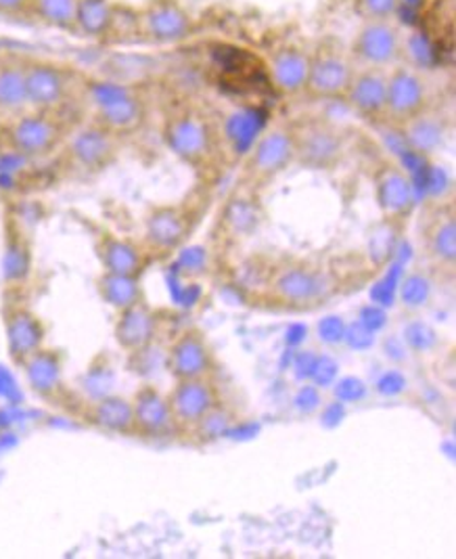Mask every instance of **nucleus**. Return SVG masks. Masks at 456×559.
I'll return each instance as SVG.
<instances>
[{
    "label": "nucleus",
    "instance_id": "nucleus-1",
    "mask_svg": "<svg viewBox=\"0 0 456 559\" xmlns=\"http://www.w3.org/2000/svg\"><path fill=\"white\" fill-rule=\"evenodd\" d=\"M161 139L178 162L203 177H209L225 155L223 128L197 103L172 105L164 116Z\"/></svg>",
    "mask_w": 456,
    "mask_h": 559
},
{
    "label": "nucleus",
    "instance_id": "nucleus-2",
    "mask_svg": "<svg viewBox=\"0 0 456 559\" xmlns=\"http://www.w3.org/2000/svg\"><path fill=\"white\" fill-rule=\"evenodd\" d=\"M80 95L88 109V122L105 128L118 139L139 132L147 120V102L130 84L91 78L80 84Z\"/></svg>",
    "mask_w": 456,
    "mask_h": 559
},
{
    "label": "nucleus",
    "instance_id": "nucleus-3",
    "mask_svg": "<svg viewBox=\"0 0 456 559\" xmlns=\"http://www.w3.org/2000/svg\"><path fill=\"white\" fill-rule=\"evenodd\" d=\"M333 289L335 283L325 269L300 260L273 266L264 283V296L285 310L314 308L325 302Z\"/></svg>",
    "mask_w": 456,
    "mask_h": 559
},
{
    "label": "nucleus",
    "instance_id": "nucleus-4",
    "mask_svg": "<svg viewBox=\"0 0 456 559\" xmlns=\"http://www.w3.org/2000/svg\"><path fill=\"white\" fill-rule=\"evenodd\" d=\"M296 164V139L291 124H273L255 136L243 157L241 187L250 195L266 191L280 175Z\"/></svg>",
    "mask_w": 456,
    "mask_h": 559
},
{
    "label": "nucleus",
    "instance_id": "nucleus-5",
    "mask_svg": "<svg viewBox=\"0 0 456 559\" xmlns=\"http://www.w3.org/2000/svg\"><path fill=\"white\" fill-rule=\"evenodd\" d=\"M70 128L61 114L26 109L4 122L2 145L24 159H45L61 152Z\"/></svg>",
    "mask_w": 456,
    "mask_h": 559
},
{
    "label": "nucleus",
    "instance_id": "nucleus-6",
    "mask_svg": "<svg viewBox=\"0 0 456 559\" xmlns=\"http://www.w3.org/2000/svg\"><path fill=\"white\" fill-rule=\"evenodd\" d=\"M202 207L195 200L153 205L143 221V248L152 258L178 252L200 225Z\"/></svg>",
    "mask_w": 456,
    "mask_h": 559
},
{
    "label": "nucleus",
    "instance_id": "nucleus-7",
    "mask_svg": "<svg viewBox=\"0 0 456 559\" xmlns=\"http://www.w3.org/2000/svg\"><path fill=\"white\" fill-rule=\"evenodd\" d=\"M132 24L139 40L153 47H175L195 32V17L182 0H145Z\"/></svg>",
    "mask_w": 456,
    "mask_h": 559
},
{
    "label": "nucleus",
    "instance_id": "nucleus-8",
    "mask_svg": "<svg viewBox=\"0 0 456 559\" xmlns=\"http://www.w3.org/2000/svg\"><path fill=\"white\" fill-rule=\"evenodd\" d=\"M419 252L433 271L453 277L456 269V205L437 202L430 205L419 223Z\"/></svg>",
    "mask_w": 456,
    "mask_h": 559
},
{
    "label": "nucleus",
    "instance_id": "nucleus-9",
    "mask_svg": "<svg viewBox=\"0 0 456 559\" xmlns=\"http://www.w3.org/2000/svg\"><path fill=\"white\" fill-rule=\"evenodd\" d=\"M431 107L430 84L412 63H398L385 78V124L405 127Z\"/></svg>",
    "mask_w": 456,
    "mask_h": 559
},
{
    "label": "nucleus",
    "instance_id": "nucleus-10",
    "mask_svg": "<svg viewBox=\"0 0 456 559\" xmlns=\"http://www.w3.org/2000/svg\"><path fill=\"white\" fill-rule=\"evenodd\" d=\"M27 107L63 114L76 93V74L51 59H24Z\"/></svg>",
    "mask_w": 456,
    "mask_h": 559
},
{
    "label": "nucleus",
    "instance_id": "nucleus-11",
    "mask_svg": "<svg viewBox=\"0 0 456 559\" xmlns=\"http://www.w3.org/2000/svg\"><path fill=\"white\" fill-rule=\"evenodd\" d=\"M406 38L396 20L389 22H360L350 40L348 52L356 68L389 70L403 63Z\"/></svg>",
    "mask_w": 456,
    "mask_h": 559
},
{
    "label": "nucleus",
    "instance_id": "nucleus-12",
    "mask_svg": "<svg viewBox=\"0 0 456 559\" xmlns=\"http://www.w3.org/2000/svg\"><path fill=\"white\" fill-rule=\"evenodd\" d=\"M355 74L356 63L348 49L323 45L310 55V70L302 97L312 102H341Z\"/></svg>",
    "mask_w": 456,
    "mask_h": 559
},
{
    "label": "nucleus",
    "instance_id": "nucleus-13",
    "mask_svg": "<svg viewBox=\"0 0 456 559\" xmlns=\"http://www.w3.org/2000/svg\"><path fill=\"white\" fill-rule=\"evenodd\" d=\"M120 145L122 139L93 122H86L68 132L61 152L65 164L77 175H99L118 159Z\"/></svg>",
    "mask_w": 456,
    "mask_h": 559
},
{
    "label": "nucleus",
    "instance_id": "nucleus-14",
    "mask_svg": "<svg viewBox=\"0 0 456 559\" xmlns=\"http://www.w3.org/2000/svg\"><path fill=\"white\" fill-rule=\"evenodd\" d=\"M296 139V164L312 170H333L346 153V136L327 120H308L291 127Z\"/></svg>",
    "mask_w": 456,
    "mask_h": 559
},
{
    "label": "nucleus",
    "instance_id": "nucleus-15",
    "mask_svg": "<svg viewBox=\"0 0 456 559\" xmlns=\"http://www.w3.org/2000/svg\"><path fill=\"white\" fill-rule=\"evenodd\" d=\"M373 195L381 218L389 225H405L417 202L410 175L394 159H383L375 166Z\"/></svg>",
    "mask_w": 456,
    "mask_h": 559
},
{
    "label": "nucleus",
    "instance_id": "nucleus-16",
    "mask_svg": "<svg viewBox=\"0 0 456 559\" xmlns=\"http://www.w3.org/2000/svg\"><path fill=\"white\" fill-rule=\"evenodd\" d=\"M177 433H191L216 407L223 405L214 378L178 380L166 394Z\"/></svg>",
    "mask_w": 456,
    "mask_h": 559
},
{
    "label": "nucleus",
    "instance_id": "nucleus-17",
    "mask_svg": "<svg viewBox=\"0 0 456 559\" xmlns=\"http://www.w3.org/2000/svg\"><path fill=\"white\" fill-rule=\"evenodd\" d=\"M166 371L175 382L214 378L216 355L202 330L187 328L170 342L166 350Z\"/></svg>",
    "mask_w": 456,
    "mask_h": 559
},
{
    "label": "nucleus",
    "instance_id": "nucleus-18",
    "mask_svg": "<svg viewBox=\"0 0 456 559\" xmlns=\"http://www.w3.org/2000/svg\"><path fill=\"white\" fill-rule=\"evenodd\" d=\"M385 78L387 70L356 68L341 103L360 120L369 124H385Z\"/></svg>",
    "mask_w": 456,
    "mask_h": 559
},
{
    "label": "nucleus",
    "instance_id": "nucleus-19",
    "mask_svg": "<svg viewBox=\"0 0 456 559\" xmlns=\"http://www.w3.org/2000/svg\"><path fill=\"white\" fill-rule=\"evenodd\" d=\"M310 55L302 45L287 43L273 49L266 57V72L271 84L283 97H302L310 70Z\"/></svg>",
    "mask_w": 456,
    "mask_h": 559
},
{
    "label": "nucleus",
    "instance_id": "nucleus-20",
    "mask_svg": "<svg viewBox=\"0 0 456 559\" xmlns=\"http://www.w3.org/2000/svg\"><path fill=\"white\" fill-rule=\"evenodd\" d=\"M130 403L134 415V436L159 440L177 433L168 396L152 383L141 385L136 394L130 399Z\"/></svg>",
    "mask_w": 456,
    "mask_h": 559
},
{
    "label": "nucleus",
    "instance_id": "nucleus-21",
    "mask_svg": "<svg viewBox=\"0 0 456 559\" xmlns=\"http://www.w3.org/2000/svg\"><path fill=\"white\" fill-rule=\"evenodd\" d=\"M7 350L15 365H22L27 356L45 346L47 330L43 319L27 306H9L4 312Z\"/></svg>",
    "mask_w": 456,
    "mask_h": 559
},
{
    "label": "nucleus",
    "instance_id": "nucleus-22",
    "mask_svg": "<svg viewBox=\"0 0 456 559\" xmlns=\"http://www.w3.org/2000/svg\"><path fill=\"white\" fill-rule=\"evenodd\" d=\"M95 250L101 262L103 273H109V275L141 280L145 266L152 260V255L147 254L143 243L109 230H105L97 237Z\"/></svg>",
    "mask_w": 456,
    "mask_h": 559
},
{
    "label": "nucleus",
    "instance_id": "nucleus-23",
    "mask_svg": "<svg viewBox=\"0 0 456 559\" xmlns=\"http://www.w3.org/2000/svg\"><path fill=\"white\" fill-rule=\"evenodd\" d=\"M157 317L152 306L145 300H139L134 305L118 310L116 323H113V337L116 344L128 355H141L152 348L157 337Z\"/></svg>",
    "mask_w": 456,
    "mask_h": 559
},
{
    "label": "nucleus",
    "instance_id": "nucleus-24",
    "mask_svg": "<svg viewBox=\"0 0 456 559\" xmlns=\"http://www.w3.org/2000/svg\"><path fill=\"white\" fill-rule=\"evenodd\" d=\"M84 419L88 426L105 433L134 436L132 403H130V399L118 396V394H107V396L93 401L84 413Z\"/></svg>",
    "mask_w": 456,
    "mask_h": 559
},
{
    "label": "nucleus",
    "instance_id": "nucleus-25",
    "mask_svg": "<svg viewBox=\"0 0 456 559\" xmlns=\"http://www.w3.org/2000/svg\"><path fill=\"white\" fill-rule=\"evenodd\" d=\"M24 369L29 390L40 399H52L63 385V360L52 348L43 346L20 365Z\"/></svg>",
    "mask_w": 456,
    "mask_h": 559
},
{
    "label": "nucleus",
    "instance_id": "nucleus-26",
    "mask_svg": "<svg viewBox=\"0 0 456 559\" xmlns=\"http://www.w3.org/2000/svg\"><path fill=\"white\" fill-rule=\"evenodd\" d=\"M118 22L116 0H77L74 34L86 40H105Z\"/></svg>",
    "mask_w": 456,
    "mask_h": 559
},
{
    "label": "nucleus",
    "instance_id": "nucleus-27",
    "mask_svg": "<svg viewBox=\"0 0 456 559\" xmlns=\"http://www.w3.org/2000/svg\"><path fill=\"white\" fill-rule=\"evenodd\" d=\"M405 132L406 143L412 152L421 155L437 153L444 147L446 141V120L444 116L435 114L433 109H425L421 116L406 122L405 127L398 128Z\"/></svg>",
    "mask_w": 456,
    "mask_h": 559
},
{
    "label": "nucleus",
    "instance_id": "nucleus-28",
    "mask_svg": "<svg viewBox=\"0 0 456 559\" xmlns=\"http://www.w3.org/2000/svg\"><path fill=\"white\" fill-rule=\"evenodd\" d=\"M27 107L24 59H0V116H20Z\"/></svg>",
    "mask_w": 456,
    "mask_h": 559
},
{
    "label": "nucleus",
    "instance_id": "nucleus-29",
    "mask_svg": "<svg viewBox=\"0 0 456 559\" xmlns=\"http://www.w3.org/2000/svg\"><path fill=\"white\" fill-rule=\"evenodd\" d=\"M77 0H27V20L74 34Z\"/></svg>",
    "mask_w": 456,
    "mask_h": 559
},
{
    "label": "nucleus",
    "instance_id": "nucleus-30",
    "mask_svg": "<svg viewBox=\"0 0 456 559\" xmlns=\"http://www.w3.org/2000/svg\"><path fill=\"white\" fill-rule=\"evenodd\" d=\"M97 292H99L103 302L116 308V312L139 302V300H145L141 280H136V277L103 273L101 277L97 280Z\"/></svg>",
    "mask_w": 456,
    "mask_h": 559
},
{
    "label": "nucleus",
    "instance_id": "nucleus-31",
    "mask_svg": "<svg viewBox=\"0 0 456 559\" xmlns=\"http://www.w3.org/2000/svg\"><path fill=\"white\" fill-rule=\"evenodd\" d=\"M403 0H352V11L360 22H389L400 13Z\"/></svg>",
    "mask_w": 456,
    "mask_h": 559
},
{
    "label": "nucleus",
    "instance_id": "nucleus-32",
    "mask_svg": "<svg viewBox=\"0 0 456 559\" xmlns=\"http://www.w3.org/2000/svg\"><path fill=\"white\" fill-rule=\"evenodd\" d=\"M230 421H232V417H230V413H228L227 408H225V403H223L220 407L214 408V411L203 419L202 424L191 432V436H200L202 442L216 440V438L225 436V432L230 428Z\"/></svg>",
    "mask_w": 456,
    "mask_h": 559
},
{
    "label": "nucleus",
    "instance_id": "nucleus-33",
    "mask_svg": "<svg viewBox=\"0 0 456 559\" xmlns=\"http://www.w3.org/2000/svg\"><path fill=\"white\" fill-rule=\"evenodd\" d=\"M0 17L27 20V0H0Z\"/></svg>",
    "mask_w": 456,
    "mask_h": 559
},
{
    "label": "nucleus",
    "instance_id": "nucleus-34",
    "mask_svg": "<svg viewBox=\"0 0 456 559\" xmlns=\"http://www.w3.org/2000/svg\"><path fill=\"white\" fill-rule=\"evenodd\" d=\"M4 122H7V120L0 116V145H2V136H4Z\"/></svg>",
    "mask_w": 456,
    "mask_h": 559
}]
</instances>
